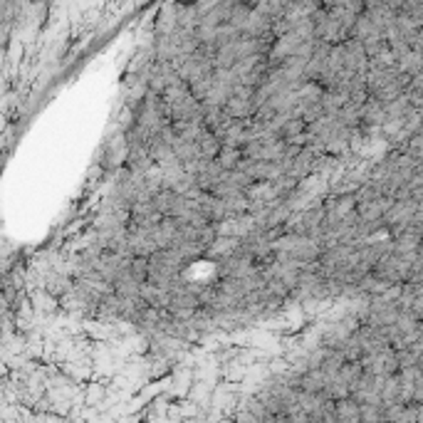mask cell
<instances>
[{"mask_svg":"<svg viewBox=\"0 0 423 423\" xmlns=\"http://www.w3.org/2000/svg\"><path fill=\"white\" fill-rule=\"evenodd\" d=\"M129 252L134 257H152L159 252V245L154 243L152 231H141L136 226H129Z\"/></svg>","mask_w":423,"mask_h":423,"instance_id":"1","label":"cell"},{"mask_svg":"<svg viewBox=\"0 0 423 423\" xmlns=\"http://www.w3.org/2000/svg\"><path fill=\"white\" fill-rule=\"evenodd\" d=\"M161 221L164 216L159 213V208L154 206V201L139 203V206L131 208V226L141 228V231H154Z\"/></svg>","mask_w":423,"mask_h":423,"instance_id":"2","label":"cell"},{"mask_svg":"<svg viewBox=\"0 0 423 423\" xmlns=\"http://www.w3.org/2000/svg\"><path fill=\"white\" fill-rule=\"evenodd\" d=\"M157 166L152 159V154H149V147H141V144H136V147H129V157H126V168H129L131 173H136V176H147L152 168Z\"/></svg>","mask_w":423,"mask_h":423,"instance_id":"3","label":"cell"},{"mask_svg":"<svg viewBox=\"0 0 423 423\" xmlns=\"http://www.w3.org/2000/svg\"><path fill=\"white\" fill-rule=\"evenodd\" d=\"M223 173L226 171L218 166V161L206 159V161H203V168L196 173V188H201V191H206V193H213L218 188V183H221Z\"/></svg>","mask_w":423,"mask_h":423,"instance_id":"4","label":"cell"},{"mask_svg":"<svg viewBox=\"0 0 423 423\" xmlns=\"http://www.w3.org/2000/svg\"><path fill=\"white\" fill-rule=\"evenodd\" d=\"M141 298H144V302H147L149 307L161 309V312H168V307H171V293L157 288L152 282H144V285H141Z\"/></svg>","mask_w":423,"mask_h":423,"instance_id":"5","label":"cell"},{"mask_svg":"<svg viewBox=\"0 0 423 423\" xmlns=\"http://www.w3.org/2000/svg\"><path fill=\"white\" fill-rule=\"evenodd\" d=\"M178 30V6H164L157 18V37H171Z\"/></svg>","mask_w":423,"mask_h":423,"instance_id":"6","label":"cell"},{"mask_svg":"<svg viewBox=\"0 0 423 423\" xmlns=\"http://www.w3.org/2000/svg\"><path fill=\"white\" fill-rule=\"evenodd\" d=\"M216 161L226 173L238 171V166H240V161H243V152H240V149H235V147H223V152L218 154Z\"/></svg>","mask_w":423,"mask_h":423,"instance_id":"7","label":"cell"},{"mask_svg":"<svg viewBox=\"0 0 423 423\" xmlns=\"http://www.w3.org/2000/svg\"><path fill=\"white\" fill-rule=\"evenodd\" d=\"M198 149H201V157L203 159H211V161H216L218 154L223 152V141L218 139L213 131H206V134H203V139L198 141Z\"/></svg>","mask_w":423,"mask_h":423,"instance_id":"8","label":"cell"},{"mask_svg":"<svg viewBox=\"0 0 423 423\" xmlns=\"http://www.w3.org/2000/svg\"><path fill=\"white\" fill-rule=\"evenodd\" d=\"M45 290L52 298H65L67 293H72V282L65 275H50L45 280Z\"/></svg>","mask_w":423,"mask_h":423,"instance_id":"9","label":"cell"}]
</instances>
